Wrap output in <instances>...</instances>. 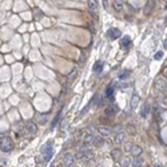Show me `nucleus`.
Returning a JSON list of instances; mask_svg holds the SVG:
<instances>
[{"label":"nucleus","mask_w":167,"mask_h":167,"mask_svg":"<svg viewBox=\"0 0 167 167\" xmlns=\"http://www.w3.org/2000/svg\"><path fill=\"white\" fill-rule=\"evenodd\" d=\"M130 44H131V38L130 36H123V38H120V46H122V48L127 50L130 47Z\"/></svg>","instance_id":"0eeeda50"},{"label":"nucleus","mask_w":167,"mask_h":167,"mask_svg":"<svg viewBox=\"0 0 167 167\" xmlns=\"http://www.w3.org/2000/svg\"><path fill=\"white\" fill-rule=\"evenodd\" d=\"M166 80L163 79V78H158V79L155 80V83H154V87L155 90H158V91H163L164 88H166Z\"/></svg>","instance_id":"39448f33"},{"label":"nucleus","mask_w":167,"mask_h":167,"mask_svg":"<svg viewBox=\"0 0 167 167\" xmlns=\"http://www.w3.org/2000/svg\"><path fill=\"white\" fill-rule=\"evenodd\" d=\"M162 57H163V51H158V52L155 53L154 59L155 60H159V59H162Z\"/></svg>","instance_id":"aec40b11"},{"label":"nucleus","mask_w":167,"mask_h":167,"mask_svg":"<svg viewBox=\"0 0 167 167\" xmlns=\"http://www.w3.org/2000/svg\"><path fill=\"white\" fill-rule=\"evenodd\" d=\"M164 24H166V26H167V18H166V20H164Z\"/></svg>","instance_id":"cd10ccee"},{"label":"nucleus","mask_w":167,"mask_h":167,"mask_svg":"<svg viewBox=\"0 0 167 167\" xmlns=\"http://www.w3.org/2000/svg\"><path fill=\"white\" fill-rule=\"evenodd\" d=\"M154 5H155L154 0H149V1L146 3L145 9H143V12H145V15H150V13L152 12V9H154Z\"/></svg>","instance_id":"423d86ee"},{"label":"nucleus","mask_w":167,"mask_h":167,"mask_svg":"<svg viewBox=\"0 0 167 167\" xmlns=\"http://www.w3.org/2000/svg\"><path fill=\"white\" fill-rule=\"evenodd\" d=\"M131 154H134V156H139L142 154V149L138 147V146H134L131 149Z\"/></svg>","instance_id":"4468645a"},{"label":"nucleus","mask_w":167,"mask_h":167,"mask_svg":"<svg viewBox=\"0 0 167 167\" xmlns=\"http://www.w3.org/2000/svg\"><path fill=\"white\" fill-rule=\"evenodd\" d=\"M147 112H149V106H147V104H145V108H143V112H141V115H142V116H146V115H147Z\"/></svg>","instance_id":"4be33fe9"},{"label":"nucleus","mask_w":167,"mask_h":167,"mask_svg":"<svg viewBox=\"0 0 167 167\" xmlns=\"http://www.w3.org/2000/svg\"><path fill=\"white\" fill-rule=\"evenodd\" d=\"M112 95H114V84H110V86L107 87V90H106V96L112 98Z\"/></svg>","instance_id":"ddd939ff"},{"label":"nucleus","mask_w":167,"mask_h":167,"mask_svg":"<svg viewBox=\"0 0 167 167\" xmlns=\"http://www.w3.org/2000/svg\"><path fill=\"white\" fill-rule=\"evenodd\" d=\"M123 138H124V135H123V134H120V135H118V136H116V143H120V142L123 141Z\"/></svg>","instance_id":"5701e85b"},{"label":"nucleus","mask_w":167,"mask_h":167,"mask_svg":"<svg viewBox=\"0 0 167 167\" xmlns=\"http://www.w3.org/2000/svg\"><path fill=\"white\" fill-rule=\"evenodd\" d=\"M13 150V142L9 138H3L1 139V151L3 152H9Z\"/></svg>","instance_id":"f257e3e1"},{"label":"nucleus","mask_w":167,"mask_h":167,"mask_svg":"<svg viewBox=\"0 0 167 167\" xmlns=\"http://www.w3.org/2000/svg\"><path fill=\"white\" fill-rule=\"evenodd\" d=\"M114 8L115 11H120L123 8V0H114Z\"/></svg>","instance_id":"f8f14e48"},{"label":"nucleus","mask_w":167,"mask_h":167,"mask_svg":"<svg viewBox=\"0 0 167 167\" xmlns=\"http://www.w3.org/2000/svg\"><path fill=\"white\" fill-rule=\"evenodd\" d=\"M99 132H102L103 135H107V134L110 132V130H107V128H103V127H99Z\"/></svg>","instance_id":"412c9836"},{"label":"nucleus","mask_w":167,"mask_h":167,"mask_svg":"<svg viewBox=\"0 0 167 167\" xmlns=\"http://www.w3.org/2000/svg\"><path fill=\"white\" fill-rule=\"evenodd\" d=\"M94 142H95V145H99V143L102 142V138H100V136H99V138H95V139H94Z\"/></svg>","instance_id":"b1692460"},{"label":"nucleus","mask_w":167,"mask_h":167,"mask_svg":"<svg viewBox=\"0 0 167 167\" xmlns=\"http://www.w3.org/2000/svg\"><path fill=\"white\" fill-rule=\"evenodd\" d=\"M107 36H108L110 39L115 40V39H119L122 35H120V31H119L118 28H110V30L107 31Z\"/></svg>","instance_id":"20e7f679"},{"label":"nucleus","mask_w":167,"mask_h":167,"mask_svg":"<svg viewBox=\"0 0 167 167\" xmlns=\"http://www.w3.org/2000/svg\"><path fill=\"white\" fill-rule=\"evenodd\" d=\"M111 154H112V158L114 159H118L119 156H120V151H119V150H112Z\"/></svg>","instance_id":"6ab92c4d"},{"label":"nucleus","mask_w":167,"mask_h":167,"mask_svg":"<svg viewBox=\"0 0 167 167\" xmlns=\"http://www.w3.org/2000/svg\"><path fill=\"white\" fill-rule=\"evenodd\" d=\"M115 114H116V107H115V106L111 104L106 108V115H107V116H111V118H112Z\"/></svg>","instance_id":"9d476101"},{"label":"nucleus","mask_w":167,"mask_h":167,"mask_svg":"<svg viewBox=\"0 0 167 167\" xmlns=\"http://www.w3.org/2000/svg\"><path fill=\"white\" fill-rule=\"evenodd\" d=\"M74 160H75V158L71 154L67 152V154L64 155V163H66V166H72V164H74Z\"/></svg>","instance_id":"9b49d317"},{"label":"nucleus","mask_w":167,"mask_h":167,"mask_svg":"<svg viewBox=\"0 0 167 167\" xmlns=\"http://www.w3.org/2000/svg\"><path fill=\"white\" fill-rule=\"evenodd\" d=\"M42 18H43V12H42L39 8H35V19L39 20V19H42Z\"/></svg>","instance_id":"f3484780"},{"label":"nucleus","mask_w":167,"mask_h":167,"mask_svg":"<svg viewBox=\"0 0 167 167\" xmlns=\"http://www.w3.org/2000/svg\"><path fill=\"white\" fill-rule=\"evenodd\" d=\"M163 76H164V78H167V66L163 68Z\"/></svg>","instance_id":"a878e982"},{"label":"nucleus","mask_w":167,"mask_h":167,"mask_svg":"<svg viewBox=\"0 0 167 167\" xmlns=\"http://www.w3.org/2000/svg\"><path fill=\"white\" fill-rule=\"evenodd\" d=\"M88 9H90L92 13L96 12V9H98V1L96 0H88Z\"/></svg>","instance_id":"1a4fd4ad"},{"label":"nucleus","mask_w":167,"mask_h":167,"mask_svg":"<svg viewBox=\"0 0 167 167\" xmlns=\"http://www.w3.org/2000/svg\"><path fill=\"white\" fill-rule=\"evenodd\" d=\"M128 75H130V71H128V70L123 71V72H120V74H119V79H120V80L127 79V78H128Z\"/></svg>","instance_id":"dca6fc26"},{"label":"nucleus","mask_w":167,"mask_h":167,"mask_svg":"<svg viewBox=\"0 0 167 167\" xmlns=\"http://www.w3.org/2000/svg\"><path fill=\"white\" fill-rule=\"evenodd\" d=\"M163 48H164V50H167V39L164 40V42H163Z\"/></svg>","instance_id":"bb28decb"},{"label":"nucleus","mask_w":167,"mask_h":167,"mask_svg":"<svg viewBox=\"0 0 167 167\" xmlns=\"http://www.w3.org/2000/svg\"><path fill=\"white\" fill-rule=\"evenodd\" d=\"M164 9H167V4H166V5H164Z\"/></svg>","instance_id":"c85d7f7f"},{"label":"nucleus","mask_w":167,"mask_h":167,"mask_svg":"<svg viewBox=\"0 0 167 167\" xmlns=\"http://www.w3.org/2000/svg\"><path fill=\"white\" fill-rule=\"evenodd\" d=\"M132 147H134V146L130 145V143H127V145H126V150H127V151H130V150H131Z\"/></svg>","instance_id":"393cba45"},{"label":"nucleus","mask_w":167,"mask_h":167,"mask_svg":"<svg viewBox=\"0 0 167 167\" xmlns=\"http://www.w3.org/2000/svg\"><path fill=\"white\" fill-rule=\"evenodd\" d=\"M102 70H103V62H96L95 66H94V71L95 72H102Z\"/></svg>","instance_id":"2eb2a0df"},{"label":"nucleus","mask_w":167,"mask_h":167,"mask_svg":"<svg viewBox=\"0 0 167 167\" xmlns=\"http://www.w3.org/2000/svg\"><path fill=\"white\" fill-rule=\"evenodd\" d=\"M78 158L79 159H86V158H92V150H90L88 147H83V149L79 150V152H78Z\"/></svg>","instance_id":"f03ea898"},{"label":"nucleus","mask_w":167,"mask_h":167,"mask_svg":"<svg viewBox=\"0 0 167 167\" xmlns=\"http://www.w3.org/2000/svg\"><path fill=\"white\" fill-rule=\"evenodd\" d=\"M43 155H44V160L46 162H48L50 159H51V156H52V142H48L47 147L43 151Z\"/></svg>","instance_id":"7ed1b4c3"},{"label":"nucleus","mask_w":167,"mask_h":167,"mask_svg":"<svg viewBox=\"0 0 167 167\" xmlns=\"http://www.w3.org/2000/svg\"><path fill=\"white\" fill-rule=\"evenodd\" d=\"M26 128L28 130V132H30V134H35V132L38 131V127L35 126V123H34V122H27V123H26Z\"/></svg>","instance_id":"6e6552de"},{"label":"nucleus","mask_w":167,"mask_h":167,"mask_svg":"<svg viewBox=\"0 0 167 167\" xmlns=\"http://www.w3.org/2000/svg\"><path fill=\"white\" fill-rule=\"evenodd\" d=\"M138 100H139V96H138V95H134V98H132V106H131V108H135L136 104H138Z\"/></svg>","instance_id":"a211bd4d"}]
</instances>
